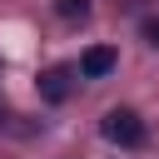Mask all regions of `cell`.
Wrapping results in <instances>:
<instances>
[{
  "mask_svg": "<svg viewBox=\"0 0 159 159\" xmlns=\"http://www.w3.org/2000/svg\"><path fill=\"white\" fill-rule=\"evenodd\" d=\"M104 139L109 144H124V149H139L144 144V124L134 109H109L104 114Z\"/></svg>",
  "mask_w": 159,
  "mask_h": 159,
  "instance_id": "1",
  "label": "cell"
},
{
  "mask_svg": "<svg viewBox=\"0 0 159 159\" xmlns=\"http://www.w3.org/2000/svg\"><path fill=\"white\" fill-rule=\"evenodd\" d=\"M114 65H119V55H114V50H104V45H94V50H84V55H80V80H104Z\"/></svg>",
  "mask_w": 159,
  "mask_h": 159,
  "instance_id": "2",
  "label": "cell"
},
{
  "mask_svg": "<svg viewBox=\"0 0 159 159\" xmlns=\"http://www.w3.org/2000/svg\"><path fill=\"white\" fill-rule=\"evenodd\" d=\"M65 89H70V70H50L45 75V94L50 99H65Z\"/></svg>",
  "mask_w": 159,
  "mask_h": 159,
  "instance_id": "3",
  "label": "cell"
},
{
  "mask_svg": "<svg viewBox=\"0 0 159 159\" xmlns=\"http://www.w3.org/2000/svg\"><path fill=\"white\" fill-rule=\"evenodd\" d=\"M60 15H65V20H84L89 5H84V0H60Z\"/></svg>",
  "mask_w": 159,
  "mask_h": 159,
  "instance_id": "4",
  "label": "cell"
},
{
  "mask_svg": "<svg viewBox=\"0 0 159 159\" xmlns=\"http://www.w3.org/2000/svg\"><path fill=\"white\" fill-rule=\"evenodd\" d=\"M139 30H144V40H149V45H159V20H144Z\"/></svg>",
  "mask_w": 159,
  "mask_h": 159,
  "instance_id": "5",
  "label": "cell"
}]
</instances>
